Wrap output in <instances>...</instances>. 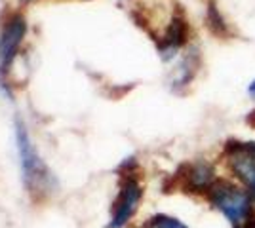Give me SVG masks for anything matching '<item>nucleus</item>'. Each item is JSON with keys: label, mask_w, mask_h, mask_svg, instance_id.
Segmentation results:
<instances>
[{"label": "nucleus", "mask_w": 255, "mask_h": 228, "mask_svg": "<svg viewBox=\"0 0 255 228\" xmlns=\"http://www.w3.org/2000/svg\"><path fill=\"white\" fill-rule=\"evenodd\" d=\"M234 228H255V213L252 215L250 219H246L244 223H240V225H236Z\"/></svg>", "instance_id": "obj_11"}, {"label": "nucleus", "mask_w": 255, "mask_h": 228, "mask_svg": "<svg viewBox=\"0 0 255 228\" xmlns=\"http://www.w3.org/2000/svg\"><path fill=\"white\" fill-rule=\"evenodd\" d=\"M15 147L19 154L21 179L27 192L32 196L34 202L50 196V192L55 188V179L44 160L38 156L29 133L25 130V124L19 118L15 120Z\"/></svg>", "instance_id": "obj_1"}, {"label": "nucleus", "mask_w": 255, "mask_h": 228, "mask_svg": "<svg viewBox=\"0 0 255 228\" xmlns=\"http://www.w3.org/2000/svg\"><path fill=\"white\" fill-rule=\"evenodd\" d=\"M25 33H27V21L21 11H10L4 17V21L0 23V80L2 82H6V76L10 75Z\"/></svg>", "instance_id": "obj_3"}, {"label": "nucleus", "mask_w": 255, "mask_h": 228, "mask_svg": "<svg viewBox=\"0 0 255 228\" xmlns=\"http://www.w3.org/2000/svg\"><path fill=\"white\" fill-rule=\"evenodd\" d=\"M145 228H189V227H185L179 219L170 217V215H154L147 223Z\"/></svg>", "instance_id": "obj_10"}, {"label": "nucleus", "mask_w": 255, "mask_h": 228, "mask_svg": "<svg viewBox=\"0 0 255 228\" xmlns=\"http://www.w3.org/2000/svg\"><path fill=\"white\" fill-rule=\"evenodd\" d=\"M206 25H208V29L212 31L215 36H219V38H229L231 36V29H229V25L227 21L223 19V15L219 13L217 10V6L215 4H210V8H208V13H206Z\"/></svg>", "instance_id": "obj_8"}, {"label": "nucleus", "mask_w": 255, "mask_h": 228, "mask_svg": "<svg viewBox=\"0 0 255 228\" xmlns=\"http://www.w3.org/2000/svg\"><path fill=\"white\" fill-rule=\"evenodd\" d=\"M196 67H198V55H187L185 59H183V63L179 67V75L175 78V82H173V86L179 87V86H187L189 82H191L194 75H196Z\"/></svg>", "instance_id": "obj_9"}, {"label": "nucleus", "mask_w": 255, "mask_h": 228, "mask_svg": "<svg viewBox=\"0 0 255 228\" xmlns=\"http://www.w3.org/2000/svg\"><path fill=\"white\" fill-rule=\"evenodd\" d=\"M175 181L185 190H191V192H208L217 179H215V171H213V167L210 163L196 162V163H185V165H181L179 171L175 173Z\"/></svg>", "instance_id": "obj_7"}, {"label": "nucleus", "mask_w": 255, "mask_h": 228, "mask_svg": "<svg viewBox=\"0 0 255 228\" xmlns=\"http://www.w3.org/2000/svg\"><path fill=\"white\" fill-rule=\"evenodd\" d=\"M143 196L141 185H139L137 177L128 169L126 173L120 177V185H118L117 200L113 202V211H111V223L107 228H122L129 219L133 217V213L137 211L139 200Z\"/></svg>", "instance_id": "obj_4"}, {"label": "nucleus", "mask_w": 255, "mask_h": 228, "mask_svg": "<svg viewBox=\"0 0 255 228\" xmlns=\"http://www.w3.org/2000/svg\"><path fill=\"white\" fill-rule=\"evenodd\" d=\"M208 200L234 227L254 215V196L231 181L217 179L208 190Z\"/></svg>", "instance_id": "obj_2"}, {"label": "nucleus", "mask_w": 255, "mask_h": 228, "mask_svg": "<svg viewBox=\"0 0 255 228\" xmlns=\"http://www.w3.org/2000/svg\"><path fill=\"white\" fill-rule=\"evenodd\" d=\"M248 124L255 128V110H252V112H250V116H248Z\"/></svg>", "instance_id": "obj_12"}, {"label": "nucleus", "mask_w": 255, "mask_h": 228, "mask_svg": "<svg viewBox=\"0 0 255 228\" xmlns=\"http://www.w3.org/2000/svg\"><path fill=\"white\" fill-rule=\"evenodd\" d=\"M248 93L252 95V99H255V80L250 84V87H248Z\"/></svg>", "instance_id": "obj_13"}, {"label": "nucleus", "mask_w": 255, "mask_h": 228, "mask_svg": "<svg viewBox=\"0 0 255 228\" xmlns=\"http://www.w3.org/2000/svg\"><path fill=\"white\" fill-rule=\"evenodd\" d=\"M225 156L229 158L231 169L238 175V179L250 188V194L255 198V143H227Z\"/></svg>", "instance_id": "obj_5"}, {"label": "nucleus", "mask_w": 255, "mask_h": 228, "mask_svg": "<svg viewBox=\"0 0 255 228\" xmlns=\"http://www.w3.org/2000/svg\"><path fill=\"white\" fill-rule=\"evenodd\" d=\"M189 34H191L189 21H187L183 10L177 6V10L171 15V19L168 23V27H166V31H164V34L156 40L162 59H171L177 50H181L185 44L189 42Z\"/></svg>", "instance_id": "obj_6"}]
</instances>
